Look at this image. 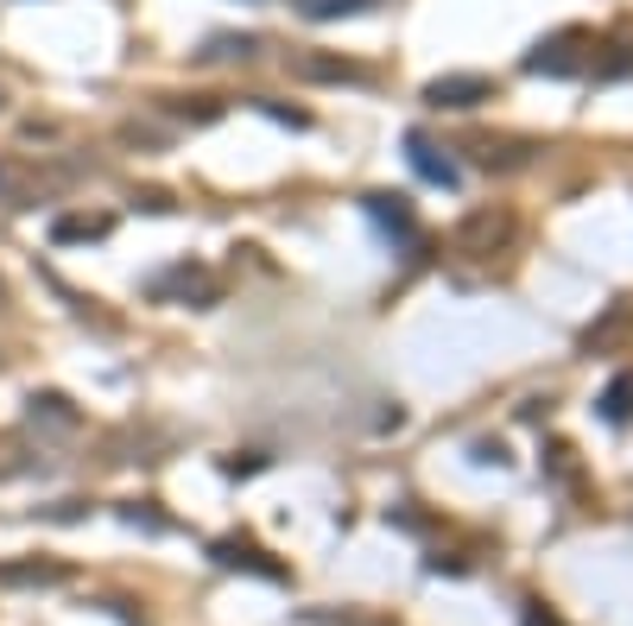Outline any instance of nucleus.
Masks as SVG:
<instances>
[{"mask_svg":"<svg viewBox=\"0 0 633 626\" xmlns=\"http://www.w3.org/2000/svg\"><path fill=\"white\" fill-rule=\"evenodd\" d=\"M362 209L374 216V228H380L387 241H400V247H418V216H412L406 196H387V190H374Z\"/></svg>","mask_w":633,"mask_h":626,"instance_id":"obj_1","label":"nucleus"},{"mask_svg":"<svg viewBox=\"0 0 633 626\" xmlns=\"http://www.w3.org/2000/svg\"><path fill=\"white\" fill-rule=\"evenodd\" d=\"M590 44V33H558V38H539L526 51V71L532 76H570L577 71V51Z\"/></svg>","mask_w":633,"mask_h":626,"instance_id":"obj_2","label":"nucleus"},{"mask_svg":"<svg viewBox=\"0 0 633 626\" xmlns=\"http://www.w3.org/2000/svg\"><path fill=\"white\" fill-rule=\"evenodd\" d=\"M488 95H494L488 76H438V82L425 89L431 108H476V102H488Z\"/></svg>","mask_w":633,"mask_h":626,"instance_id":"obj_3","label":"nucleus"},{"mask_svg":"<svg viewBox=\"0 0 633 626\" xmlns=\"http://www.w3.org/2000/svg\"><path fill=\"white\" fill-rule=\"evenodd\" d=\"M406 158H412V171H418L425 184H438V190H456V184H463V171H456V165H450V158L431 146L425 133H406Z\"/></svg>","mask_w":633,"mask_h":626,"instance_id":"obj_4","label":"nucleus"},{"mask_svg":"<svg viewBox=\"0 0 633 626\" xmlns=\"http://www.w3.org/2000/svg\"><path fill=\"white\" fill-rule=\"evenodd\" d=\"M216 563H223V570H254V576H266V583L286 576V570H279L261 545H248V538H223V545H216Z\"/></svg>","mask_w":633,"mask_h":626,"instance_id":"obj_5","label":"nucleus"},{"mask_svg":"<svg viewBox=\"0 0 633 626\" xmlns=\"http://www.w3.org/2000/svg\"><path fill=\"white\" fill-rule=\"evenodd\" d=\"M596 406H602V418H608V424H628V418H633V373H615V380H608V393H602Z\"/></svg>","mask_w":633,"mask_h":626,"instance_id":"obj_6","label":"nucleus"},{"mask_svg":"<svg viewBox=\"0 0 633 626\" xmlns=\"http://www.w3.org/2000/svg\"><path fill=\"white\" fill-rule=\"evenodd\" d=\"M20 583H64L58 563H0V589H20Z\"/></svg>","mask_w":633,"mask_h":626,"instance_id":"obj_7","label":"nucleus"},{"mask_svg":"<svg viewBox=\"0 0 633 626\" xmlns=\"http://www.w3.org/2000/svg\"><path fill=\"white\" fill-rule=\"evenodd\" d=\"M292 71L311 76V82H349L355 64H336V58H292Z\"/></svg>","mask_w":633,"mask_h":626,"instance_id":"obj_8","label":"nucleus"},{"mask_svg":"<svg viewBox=\"0 0 633 626\" xmlns=\"http://www.w3.org/2000/svg\"><path fill=\"white\" fill-rule=\"evenodd\" d=\"M51 234H58V241H102V234H109V221H102V216H64Z\"/></svg>","mask_w":633,"mask_h":626,"instance_id":"obj_9","label":"nucleus"},{"mask_svg":"<svg viewBox=\"0 0 633 626\" xmlns=\"http://www.w3.org/2000/svg\"><path fill=\"white\" fill-rule=\"evenodd\" d=\"M304 20H342V13H362V7H374V0H292Z\"/></svg>","mask_w":633,"mask_h":626,"instance_id":"obj_10","label":"nucleus"},{"mask_svg":"<svg viewBox=\"0 0 633 626\" xmlns=\"http://www.w3.org/2000/svg\"><path fill=\"white\" fill-rule=\"evenodd\" d=\"M33 418H51V424H64V431L76 424L71 399H58V393H38V399H33Z\"/></svg>","mask_w":633,"mask_h":626,"instance_id":"obj_11","label":"nucleus"},{"mask_svg":"<svg viewBox=\"0 0 633 626\" xmlns=\"http://www.w3.org/2000/svg\"><path fill=\"white\" fill-rule=\"evenodd\" d=\"M507 221H494V216H476V221H463V241H488V234H501Z\"/></svg>","mask_w":633,"mask_h":626,"instance_id":"obj_12","label":"nucleus"},{"mask_svg":"<svg viewBox=\"0 0 633 626\" xmlns=\"http://www.w3.org/2000/svg\"><path fill=\"white\" fill-rule=\"evenodd\" d=\"M476 462H494V469H501V462H507V449H501V443H476Z\"/></svg>","mask_w":633,"mask_h":626,"instance_id":"obj_13","label":"nucleus"},{"mask_svg":"<svg viewBox=\"0 0 633 626\" xmlns=\"http://www.w3.org/2000/svg\"><path fill=\"white\" fill-rule=\"evenodd\" d=\"M526 626H558V621H552V614H539V608H532V614H526Z\"/></svg>","mask_w":633,"mask_h":626,"instance_id":"obj_14","label":"nucleus"},{"mask_svg":"<svg viewBox=\"0 0 633 626\" xmlns=\"http://www.w3.org/2000/svg\"><path fill=\"white\" fill-rule=\"evenodd\" d=\"M0 297H7V285H0Z\"/></svg>","mask_w":633,"mask_h":626,"instance_id":"obj_15","label":"nucleus"}]
</instances>
